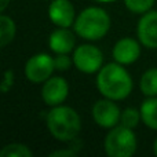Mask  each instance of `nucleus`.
Returning <instances> with one entry per match:
<instances>
[{
    "label": "nucleus",
    "instance_id": "f257e3e1",
    "mask_svg": "<svg viewBox=\"0 0 157 157\" xmlns=\"http://www.w3.org/2000/svg\"><path fill=\"white\" fill-rule=\"evenodd\" d=\"M97 88L103 98L123 101L132 92L134 81L124 65L112 62L102 66L97 73Z\"/></svg>",
    "mask_w": 157,
    "mask_h": 157
},
{
    "label": "nucleus",
    "instance_id": "f03ea898",
    "mask_svg": "<svg viewBox=\"0 0 157 157\" xmlns=\"http://www.w3.org/2000/svg\"><path fill=\"white\" fill-rule=\"evenodd\" d=\"M46 124L48 132L59 142H72L78 138L81 131V119L78 113L71 106H52L46 116Z\"/></svg>",
    "mask_w": 157,
    "mask_h": 157
},
{
    "label": "nucleus",
    "instance_id": "7ed1b4c3",
    "mask_svg": "<svg viewBox=\"0 0 157 157\" xmlns=\"http://www.w3.org/2000/svg\"><path fill=\"white\" fill-rule=\"evenodd\" d=\"M110 17L98 6H91L77 14L73 24V30L77 36L88 41H97L103 39L110 30Z\"/></svg>",
    "mask_w": 157,
    "mask_h": 157
},
{
    "label": "nucleus",
    "instance_id": "20e7f679",
    "mask_svg": "<svg viewBox=\"0 0 157 157\" xmlns=\"http://www.w3.org/2000/svg\"><path fill=\"white\" fill-rule=\"evenodd\" d=\"M138 139L132 128L116 125L110 128L103 141V149L109 157H131L136 152Z\"/></svg>",
    "mask_w": 157,
    "mask_h": 157
},
{
    "label": "nucleus",
    "instance_id": "39448f33",
    "mask_svg": "<svg viewBox=\"0 0 157 157\" xmlns=\"http://www.w3.org/2000/svg\"><path fill=\"white\" fill-rule=\"evenodd\" d=\"M73 65L81 73H98L103 65V54L94 44H81L73 50Z\"/></svg>",
    "mask_w": 157,
    "mask_h": 157
},
{
    "label": "nucleus",
    "instance_id": "423d86ee",
    "mask_svg": "<svg viewBox=\"0 0 157 157\" xmlns=\"http://www.w3.org/2000/svg\"><path fill=\"white\" fill-rule=\"evenodd\" d=\"M55 71L54 58L46 52L32 55L25 63V76L33 84H43Z\"/></svg>",
    "mask_w": 157,
    "mask_h": 157
},
{
    "label": "nucleus",
    "instance_id": "0eeeda50",
    "mask_svg": "<svg viewBox=\"0 0 157 157\" xmlns=\"http://www.w3.org/2000/svg\"><path fill=\"white\" fill-rule=\"evenodd\" d=\"M92 119H94L95 124H98L101 128H110L119 125L120 119H121V110L116 105V101L109 99V98H103L94 103L92 106Z\"/></svg>",
    "mask_w": 157,
    "mask_h": 157
},
{
    "label": "nucleus",
    "instance_id": "6e6552de",
    "mask_svg": "<svg viewBox=\"0 0 157 157\" xmlns=\"http://www.w3.org/2000/svg\"><path fill=\"white\" fill-rule=\"evenodd\" d=\"M69 95V84L61 76H51L41 87V99L48 106L62 105Z\"/></svg>",
    "mask_w": 157,
    "mask_h": 157
},
{
    "label": "nucleus",
    "instance_id": "1a4fd4ad",
    "mask_svg": "<svg viewBox=\"0 0 157 157\" xmlns=\"http://www.w3.org/2000/svg\"><path fill=\"white\" fill-rule=\"evenodd\" d=\"M136 36L144 47L157 50V10L142 14L136 26Z\"/></svg>",
    "mask_w": 157,
    "mask_h": 157
},
{
    "label": "nucleus",
    "instance_id": "9d476101",
    "mask_svg": "<svg viewBox=\"0 0 157 157\" xmlns=\"http://www.w3.org/2000/svg\"><path fill=\"white\" fill-rule=\"evenodd\" d=\"M76 17V10L71 0H51L48 6V18L55 26H73Z\"/></svg>",
    "mask_w": 157,
    "mask_h": 157
},
{
    "label": "nucleus",
    "instance_id": "9b49d317",
    "mask_svg": "<svg viewBox=\"0 0 157 157\" xmlns=\"http://www.w3.org/2000/svg\"><path fill=\"white\" fill-rule=\"evenodd\" d=\"M112 57L124 66L136 62L141 57V41H136L132 37H121L113 46Z\"/></svg>",
    "mask_w": 157,
    "mask_h": 157
},
{
    "label": "nucleus",
    "instance_id": "f8f14e48",
    "mask_svg": "<svg viewBox=\"0 0 157 157\" xmlns=\"http://www.w3.org/2000/svg\"><path fill=\"white\" fill-rule=\"evenodd\" d=\"M76 32H72L69 28L57 26L48 37V47L54 54H69L76 48Z\"/></svg>",
    "mask_w": 157,
    "mask_h": 157
},
{
    "label": "nucleus",
    "instance_id": "ddd939ff",
    "mask_svg": "<svg viewBox=\"0 0 157 157\" xmlns=\"http://www.w3.org/2000/svg\"><path fill=\"white\" fill-rule=\"evenodd\" d=\"M139 110L144 124L150 130L157 131V97H147Z\"/></svg>",
    "mask_w": 157,
    "mask_h": 157
},
{
    "label": "nucleus",
    "instance_id": "4468645a",
    "mask_svg": "<svg viewBox=\"0 0 157 157\" xmlns=\"http://www.w3.org/2000/svg\"><path fill=\"white\" fill-rule=\"evenodd\" d=\"M17 33V25L11 17L2 14L0 15V47H7L14 40Z\"/></svg>",
    "mask_w": 157,
    "mask_h": 157
},
{
    "label": "nucleus",
    "instance_id": "2eb2a0df",
    "mask_svg": "<svg viewBox=\"0 0 157 157\" xmlns=\"http://www.w3.org/2000/svg\"><path fill=\"white\" fill-rule=\"evenodd\" d=\"M139 90L145 97H157V68H149L139 80Z\"/></svg>",
    "mask_w": 157,
    "mask_h": 157
},
{
    "label": "nucleus",
    "instance_id": "dca6fc26",
    "mask_svg": "<svg viewBox=\"0 0 157 157\" xmlns=\"http://www.w3.org/2000/svg\"><path fill=\"white\" fill-rule=\"evenodd\" d=\"M33 153L26 145L24 144H8L6 146H3V149L0 150V157H32Z\"/></svg>",
    "mask_w": 157,
    "mask_h": 157
},
{
    "label": "nucleus",
    "instance_id": "f3484780",
    "mask_svg": "<svg viewBox=\"0 0 157 157\" xmlns=\"http://www.w3.org/2000/svg\"><path fill=\"white\" fill-rule=\"evenodd\" d=\"M142 121L141 117V110L135 108H125L121 112V119H120V124L128 128H135L138 124Z\"/></svg>",
    "mask_w": 157,
    "mask_h": 157
},
{
    "label": "nucleus",
    "instance_id": "a211bd4d",
    "mask_svg": "<svg viewBox=\"0 0 157 157\" xmlns=\"http://www.w3.org/2000/svg\"><path fill=\"white\" fill-rule=\"evenodd\" d=\"M128 11L134 14H145L152 10L156 0H123Z\"/></svg>",
    "mask_w": 157,
    "mask_h": 157
},
{
    "label": "nucleus",
    "instance_id": "6ab92c4d",
    "mask_svg": "<svg viewBox=\"0 0 157 157\" xmlns=\"http://www.w3.org/2000/svg\"><path fill=\"white\" fill-rule=\"evenodd\" d=\"M54 65H55V71L66 72L73 65V58L69 57L68 54H55Z\"/></svg>",
    "mask_w": 157,
    "mask_h": 157
},
{
    "label": "nucleus",
    "instance_id": "aec40b11",
    "mask_svg": "<svg viewBox=\"0 0 157 157\" xmlns=\"http://www.w3.org/2000/svg\"><path fill=\"white\" fill-rule=\"evenodd\" d=\"M14 80H15V75L11 69H7L3 75V80H2V86H0V90H2L3 94L8 92V90H11V87L14 86Z\"/></svg>",
    "mask_w": 157,
    "mask_h": 157
},
{
    "label": "nucleus",
    "instance_id": "412c9836",
    "mask_svg": "<svg viewBox=\"0 0 157 157\" xmlns=\"http://www.w3.org/2000/svg\"><path fill=\"white\" fill-rule=\"evenodd\" d=\"M10 2H11V0H0V11H2V13H4V11H6V8L8 7Z\"/></svg>",
    "mask_w": 157,
    "mask_h": 157
},
{
    "label": "nucleus",
    "instance_id": "4be33fe9",
    "mask_svg": "<svg viewBox=\"0 0 157 157\" xmlns=\"http://www.w3.org/2000/svg\"><path fill=\"white\" fill-rule=\"evenodd\" d=\"M153 152H155V155L157 156V136H156L155 142H153Z\"/></svg>",
    "mask_w": 157,
    "mask_h": 157
},
{
    "label": "nucleus",
    "instance_id": "5701e85b",
    "mask_svg": "<svg viewBox=\"0 0 157 157\" xmlns=\"http://www.w3.org/2000/svg\"><path fill=\"white\" fill-rule=\"evenodd\" d=\"M95 2H98V3H113V2H116V0H95Z\"/></svg>",
    "mask_w": 157,
    "mask_h": 157
},
{
    "label": "nucleus",
    "instance_id": "b1692460",
    "mask_svg": "<svg viewBox=\"0 0 157 157\" xmlns=\"http://www.w3.org/2000/svg\"><path fill=\"white\" fill-rule=\"evenodd\" d=\"M47 2H51V0H47Z\"/></svg>",
    "mask_w": 157,
    "mask_h": 157
}]
</instances>
